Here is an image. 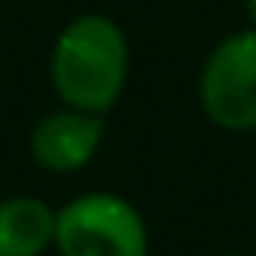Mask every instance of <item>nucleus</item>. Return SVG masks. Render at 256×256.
<instances>
[{
  "label": "nucleus",
  "instance_id": "obj_2",
  "mask_svg": "<svg viewBox=\"0 0 256 256\" xmlns=\"http://www.w3.org/2000/svg\"><path fill=\"white\" fill-rule=\"evenodd\" d=\"M60 256H148L140 210L116 193H84L56 210Z\"/></svg>",
  "mask_w": 256,
  "mask_h": 256
},
{
  "label": "nucleus",
  "instance_id": "obj_1",
  "mask_svg": "<svg viewBox=\"0 0 256 256\" xmlns=\"http://www.w3.org/2000/svg\"><path fill=\"white\" fill-rule=\"evenodd\" d=\"M130 70V50L120 25L106 14L74 18L50 56V78L67 109L95 112L116 106Z\"/></svg>",
  "mask_w": 256,
  "mask_h": 256
},
{
  "label": "nucleus",
  "instance_id": "obj_6",
  "mask_svg": "<svg viewBox=\"0 0 256 256\" xmlns=\"http://www.w3.org/2000/svg\"><path fill=\"white\" fill-rule=\"evenodd\" d=\"M246 14H249V22H252V28H256V0H246Z\"/></svg>",
  "mask_w": 256,
  "mask_h": 256
},
{
  "label": "nucleus",
  "instance_id": "obj_4",
  "mask_svg": "<svg viewBox=\"0 0 256 256\" xmlns=\"http://www.w3.org/2000/svg\"><path fill=\"white\" fill-rule=\"evenodd\" d=\"M102 137H106L102 116L81 109H60L36 123L32 158L50 172H78L95 158Z\"/></svg>",
  "mask_w": 256,
  "mask_h": 256
},
{
  "label": "nucleus",
  "instance_id": "obj_5",
  "mask_svg": "<svg viewBox=\"0 0 256 256\" xmlns=\"http://www.w3.org/2000/svg\"><path fill=\"white\" fill-rule=\"evenodd\" d=\"M56 242V210L39 196L0 200V256H42Z\"/></svg>",
  "mask_w": 256,
  "mask_h": 256
},
{
  "label": "nucleus",
  "instance_id": "obj_7",
  "mask_svg": "<svg viewBox=\"0 0 256 256\" xmlns=\"http://www.w3.org/2000/svg\"><path fill=\"white\" fill-rule=\"evenodd\" d=\"M221 256H238V252H221Z\"/></svg>",
  "mask_w": 256,
  "mask_h": 256
},
{
  "label": "nucleus",
  "instance_id": "obj_3",
  "mask_svg": "<svg viewBox=\"0 0 256 256\" xmlns=\"http://www.w3.org/2000/svg\"><path fill=\"white\" fill-rule=\"evenodd\" d=\"M200 106L221 130H256V28L214 46L200 74Z\"/></svg>",
  "mask_w": 256,
  "mask_h": 256
}]
</instances>
